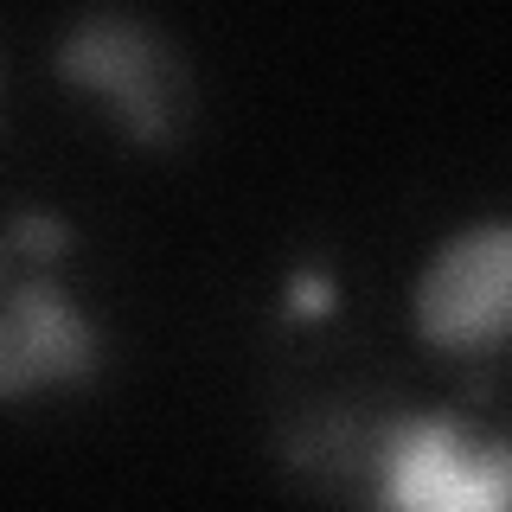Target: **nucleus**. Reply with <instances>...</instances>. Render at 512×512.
<instances>
[{"mask_svg":"<svg viewBox=\"0 0 512 512\" xmlns=\"http://www.w3.org/2000/svg\"><path fill=\"white\" fill-rule=\"evenodd\" d=\"M58 77L77 90H96L141 148H173L192 109V77L180 52L128 13L77 20V32L58 45Z\"/></svg>","mask_w":512,"mask_h":512,"instance_id":"obj_1","label":"nucleus"},{"mask_svg":"<svg viewBox=\"0 0 512 512\" xmlns=\"http://www.w3.org/2000/svg\"><path fill=\"white\" fill-rule=\"evenodd\" d=\"M384 500L404 512H512V448L474 442L455 416H410L378 448Z\"/></svg>","mask_w":512,"mask_h":512,"instance_id":"obj_2","label":"nucleus"},{"mask_svg":"<svg viewBox=\"0 0 512 512\" xmlns=\"http://www.w3.org/2000/svg\"><path fill=\"white\" fill-rule=\"evenodd\" d=\"M416 333L448 352H487L512 340V224H474L416 282Z\"/></svg>","mask_w":512,"mask_h":512,"instance_id":"obj_3","label":"nucleus"},{"mask_svg":"<svg viewBox=\"0 0 512 512\" xmlns=\"http://www.w3.org/2000/svg\"><path fill=\"white\" fill-rule=\"evenodd\" d=\"M7 314H13V333H20V352L32 365L39 384H84L96 378L103 365V346H96V327L71 308L58 282H20L7 295Z\"/></svg>","mask_w":512,"mask_h":512,"instance_id":"obj_4","label":"nucleus"},{"mask_svg":"<svg viewBox=\"0 0 512 512\" xmlns=\"http://www.w3.org/2000/svg\"><path fill=\"white\" fill-rule=\"evenodd\" d=\"M32 365H26V352H20V333H13V314L0 308V397H26L32 391Z\"/></svg>","mask_w":512,"mask_h":512,"instance_id":"obj_5","label":"nucleus"},{"mask_svg":"<svg viewBox=\"0 0 512 512\" xmlns=\"http://www.w3.org/2000/svg\"><path fill=\"white\" fill-rule=\"evenodd\" d=\"M64 237H71V231H64L58 218H39V212H20V224H13V244L32 250V256H58Z\"/></svg>","mask_w":512,"mask_h":512,"instance_id":"obj_6","label":"nucleus"},{"mask_svg":"<svg viewBox=\"0 0 512 512\" xmlns=\"http://www.w3.org/2000/svg\"><path fill=\"white\" fill-rule=\"evenodd\" d=\"M327 301H333V288L320 276H301L295 288H288V308H295V314H327Z\"/></svg>","mask_w":512,"mask_h":512,"instance_id":"obj_7","label":"nucleus"}]
</instances>
